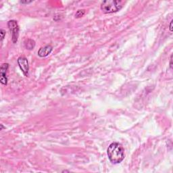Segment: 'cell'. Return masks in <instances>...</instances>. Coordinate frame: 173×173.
Listing matches in <instances>:
<instances>
[{"label":"cell","instance_id":"9","mask_svg":"<svg viewBox=\"0 0 173 173\" xmlns=\"http://www.w3.org/2000/svg\"><path fill=\"white\" fill-rule=\"evenodd\" d=\"M0 34H1V41L3 40L4 37H5L6 35V30L3 29V28H1V30H0Z\"/></svg>","mask_w":173,"mask_h":173},{"label":"cell","instance_id":"5","mask_svg":"<svg viewBox=\"0 0 173 173\" xmlns=\"http://www.w3.org/2000/svg\"><path fill=\"white\" fill-rule=\"evenodd\" d=\"M9 67L8 64H3L0 69V81L1 84L6 85L8 83V78L6 77V73Z\"/></svg>","mask_w":173,"mask_h":173},{"label":"cell","instance_id":"6","mask_svg":"<svg viewBox=\"0 0 173 173\" xmlns=\"http://www.w3.org/2000/svg\"><path fill=\"white\" fill-rule=\"evenodd\" d=\"M53 50V47L51 45H47L46 46L42 47L38 51V55L41 57H47V55L50 54L51 51Z\"/></svg>","mask_w":173,"mask_h":173},{"label":"cell","instance_id":"3","mask_svg":"<svg viewBox=\"0 0 173 173\" xmlns=\"http://www.w3.org/2000/svg\"><path fill=\"white\" fill-rule=\"evenodd\" d=\"M8 26L10 32L12 33V42H13L14 43H16L18 41V33H19V28H18L17 22L14 20H10V21L8 22Z\"/></svg>","mask_w":173,"mask_h":173},{"label":"cell","instance_id":"4","mask_svg":"<svg viewBox=\"0 0 173 173\" xmlns=\"http://www.w3.org/2000/svg\"><path fill=\"white\" fill-rule=\"evenodd\" d=\"M18 64L19 66L20 70L26 77H27L29 71V66L28 62L25 57H20L18 59Z\"/></svg>","mask_w":173,"mask_h":173},{"label":"cell","instance_id":"1","mask_svg":"<svg viewBox=\"0 0 173 173\" xmlns=\"http://www.w3.org/2000/svg\"><path fill=\"white\" fill-rule=\"evenodd\" d=\"M108 158L113 164H120L125 158V150L118 143H111L107 150Z\"/></svg>","mask_w":173,"mask_h":173},{"label":"cell","instance_id":"11","mask_svg":"<svg viewBox=\"0 0 173 173\" xmlns=\"http://www.w3.org/2000/svg\"><path fill=\"white\" fill-rule=\"evenodd\" d=\"M169 29H170V32H172V20H171V21H170Z\"/></svg>","mask_w":173,"mask_h":173},{"label":"cell","instance_id":"7","mask_svg":"<svg viewBox=\"0 0 173 173\" xmlns=\"http://www.w3.org/2000/svg\"><path fill=\"white\" fill-rule=\"evenodd\" d=\"M35 46V42H34L33 40L32 39H28L27 40V42L25 43V47L26 49H33Z\"/></svg>","mask_w":173,"mask_h":173},{"label":"cell","instance_id":"12","mask_svg":"<svg viewBox=\"0 0 173 173\" xmlns=\"http://www.w3.org/2000/svg\"><path fill=\"white\" fill-rule=\"evenodd\" d=\"M32 2V1H20V3H31Z\"/></svg>","mask_w":173,"mask_h":173},{"label":"cell","instance_id":"2","mask_svg":"<svg viewBox=\"0 0 173 173\" xmlns=\"http://www.w3.org/2000/svg\"><path fill=\"white\" fill-rule=\"evenodd\" d=\"M125 2L118 0H106L101 4V10L105 14H111L122 9Z\"/></svg>","mask_w":173,"mask_h":173},{"label":"cell","instance_id":"8","mask_svg":"<svg viewBox=\"0 0 173 173\" xmlns=\"http://www.w3.org/2000/svg\"><path fill=\"white\" fill-rule=\"evenodd\" d=\"M85 13V11L84 10H79L77 12V13L75 14V17L77 18H81L82 16H83L84 14Z\"/></svg>","mask_w":173,"mask_h":173},{"label":"cell","instance_id":"10","mask_svg":"<svg viewBox=\"0 0 173 173\" xmlns=\"http://www.w3.org/2000/svg\"><path fill=\"white\" fill-rule=\"evenodd\" d=\"M170 69H172V55L170 56Z\"/></svg>","mask_w":173,"mask_h":173}]
</instances>
